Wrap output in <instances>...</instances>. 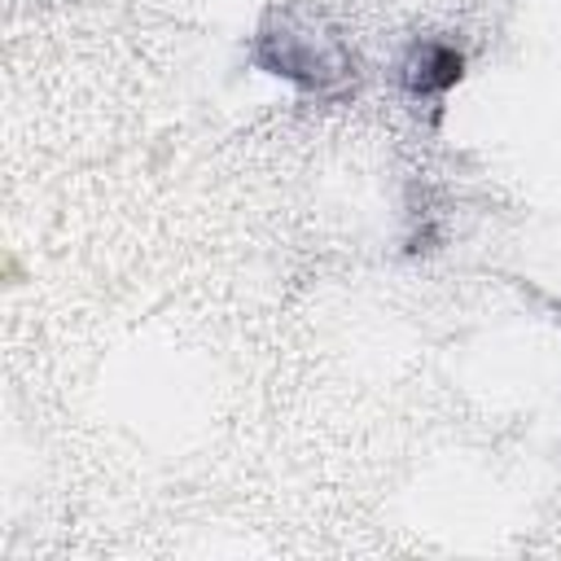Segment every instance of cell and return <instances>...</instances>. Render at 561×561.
<instances>
[{
	"label": "cell",
	"instance_id": "1",
	"mask_svg": "<svg viewBox=\"0 0 561 561\" xmlns=\"http://www.w3.org/2000/svg\"><path fill=\"white\" fill-rule=\"evenodd\" d=\"M254 61L267 75L298 83L302 92H333L351 75L346 44L320 22V13L298 4H280L263 18L254 35Z\"/></svg>",
	"mask_w": 561,
	"mask_h": 561
},
{
	"label": "cell",
	"instance_id": "2",
	"mask_svg": "<svg viewBox=\"0 0 561 561\" xmlns=\"http://www.w3.org/2000/svg\"><path fill=\"white\" fill-rule=\"evenodd\" d=\"M465 75V57L451 48V44H438V39H425L412 48L408 66H403V83L412 96H434V92H447L451 83H460Z\"/></svg>",
	"mask_w": 561,
	"mask_h": 561
}]
</instances>
